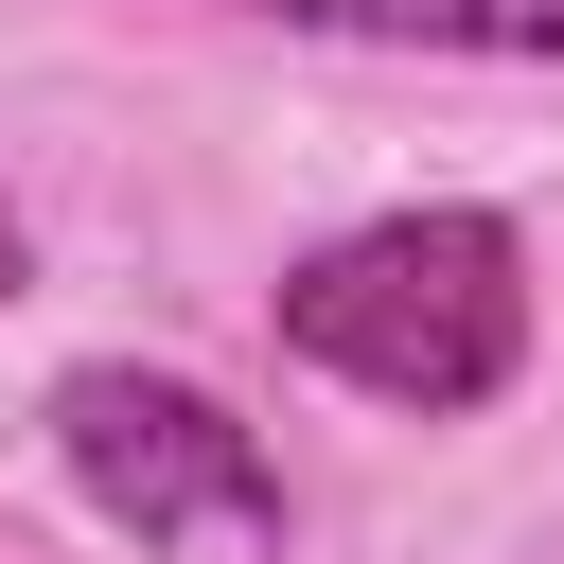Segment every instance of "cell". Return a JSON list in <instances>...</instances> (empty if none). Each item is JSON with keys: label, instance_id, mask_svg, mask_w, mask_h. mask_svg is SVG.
I'll return each instance as SVG.
<instances>
[{"label": "cell", "instance_id": "obj_1", "mask_svg": "<svg viewBox=\"0 0 564 564\" xmlns=\"http://www.w3.org/2000/svg\"><path fill=\"white\" fill-rule=\"evenodd\" d=\"M264 317L317 388H352L388 423H476L529 370V229L476 212V194H423V212H370V229L300 247Z\"/></svg>", "mask_w": 564, "mask_h": 564}, {"label": "cell", "instance_id": "obj_2", "mask_svg": "<svg viewBox=\"0 0 564 564\" xmlns=\"http://www.w3.org/2000/svg\"><path fill=\"white\" fill-rule=\"evenodd\" d=\"M53 458L141 546H282V511H300L282 458H264V423L229 388H194V370H141V352L53 370Z\"/></svg>", "mask_w": 564, "mask_h": 564}, {"label": "cell", "instance_id": "obj_4", "mask_svg": "<svg viewBox=\"0 0 564 564\" xmlns=\"http://www.w3.org/2000/svg\"><path fill=\"white\" fill-rule=\"evenodd\" d=\"M18 282H35V229H18V194H0V300H18Z\"/></svg>", "mask_w": 564, "mask_h": 564}, {"label": "cell", "instance_id": "obj_3", "mask_svg": "<svg viewBox=\"0 0 564 564\" xmlns=\"http://www.w3.org/2000/svg\"><path fill=\"white\" fill-rule=\"evenodd\" d=\"M282 35H352V53H476V70H564V0H229Z\"/></svg>", "mask_w": 564, "mask_h": 564}]
</instances>
